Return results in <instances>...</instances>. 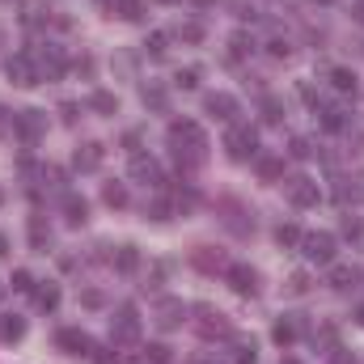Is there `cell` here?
I'll use <instances>...</instances> for the list:
<instances>
[{
  "label": "cell",
  "mask_w": 364,
  "mask_h": 364,
  "mask_svg": "<svg viewBox=\"0 0 364 364\" xmlns=\"http://www.w3.org/2000/svg\"><path fill=\"white\" fill-rule=\"evenodd\" d=\"M301 237H305V233H301L296 225H279V229H275V242H279L284 250H296V246H301Z\"/></svg>",
  "instance_id": "obj_34"
},
{
  "label": "cell",
  "mask_w": 364,
  "mask_h": 364,
  "mask_svg": "<svg viewBox=\"0 0 364 364\" xmlns=\"http://www.w3.org/2000/svg\"><path fill=\"white\" fill-rule=\"evenodd\" d=\"M237 364H259V356H255V343H237Z\"/></svg>",
  "instance_id": "obj_47"
},
{
  "label": "cell",
  "mask_w": 364,
  "mask_h": 364,
  "mask_svg": "<svg viewBox=\"0 0 364 364\" xmlns=\"http://www.w3.org/2000/svg\"><path fill=\"white\" fill-rule=\"evenodd\" d=\"M170 149H174L178 166H199L208 157V132L195 119H174L170 123Z\"/></svg>",
  "instance_id": "obj_1"
},
{
  "label": "cell",
  "mask_w": 364,
  "mask_h": 364,
  "mask_svg": "<svg viewBox=\"0 0 364 364\" xmlns=\"http://www.w3.org/2000/svg\"><path fill=\"white\" fill-rule=\"evenodd\" d=\"M144 55H153V60H166V55H170V34L153 30V34L144 38Z\"/></svg>",
  "instance_id": "obj_28"
},
{
  "label": "cell",
  "mask_w": 364,
  "mask_h": 364,
  "mask_svg": "<svg viewBox=\"0 0 364 364\" xmlns=\"http://www.w3.org/2000/svg\"><path fill=\"white\" fill-rule=\"evenodd\" d=\"M225 284L237 292V296H255L259 292V272L250 263H229L225 267Z\"/></svg>",
  "instance_id": "obj_8"
},
{
  "label": "cell",
  "mask_w": 364,
  "mask_h": 364,
  "mask_svg": "<svg viewBox=\"0 0 364 364\" xmlns=\"http://www.w3.org/2000/svg\"><path fill=\"white\" fill-rule=\"evenodd\" d=\"M0 199H4V195H0Z\"/></svg>",
  "instance_id": "obj_59"
},
{
  "label": "cell",
  "mask_w": 364,
  "mask_h": 364,
  "mask_svg": "<svg viewBox=\"0 0 364 364\" xmlns=\"http://www.w3.org/2000/svg\"><path fill=\"white\" fill-rule=\"evenodd\" d=\"M30 242H34V250H38V255H47V246H51V229H47L38 216L30 220Z\"/></svg>",
  "instance_id": "obj_32"
},
{
  "label": "cell",
  "mask_w": 364,
  "mask_h": 364,
  "mask_svg": "<svg viewBox=\"0 0 364 364\" xmlns=\"http://www.w3.org/2000/svg\"><path fill=\"white\" fill-rule=\"evenodd\" d=\"M9 284H13V292H34V275L30 272H13Z\"/></svg>",
  "instance_id": "obj_42"
},
{
  "label": "cell",
  "mask_w": 364,
  "mask_h": 364,
  "mask_svg": "<svg viewBox=\"0 0 364 364\" xmlns=\"http://www.w3.org/2000/svg\"><path fill=\"white\" fill-rule=\"evenodd\" d=\"M21 21H26V26H43V21H47V13H43L38 4H26V13H21Z\"/></svg>",
  "instance_id": "obj_44"
},
{
  "label": "cell",
  "mask_w": 364,
  "mask_h": 364,
  "mask_svg": "<svg viewBox=\"0 0 364 364\" xmlns=\"http://www.w3.org/2000/svg\"><path fill=\"white\" fill-rule=\"evenodd\" d=\"M149 216H153V220H170V216H174V199H166V195L153 199V203H149Z\"/></svg>",
  "instance_id": "obj_38"
},
{
  "label": "cell",
  "mask_w": 364,
  "mask_h": 364,
  "mask_svg": "<svg viewBox=\"0 0 364 364\" xmlns=\"http://www.w3.org/2000/svg\"><path fill=\"white\" fill-rule=\"evenodd\" d=\"M331 85L339 93H352L356 97V73L352 68H331Z\"/></svg>",
  "instance_id": "obj_31"
},
{
  "label": "cell",
  "mask_w": 364,
  "mask_h": 364,
  "mask_svg": "<svg viewBox=\"0 0 364 364\" xmlns=\"http://www.w3.org/2000/svg\"><path fill=\"white\" fill-rule=\"evenodd\" d=\"M335 199H339L343 208H360V203H364V170H356V174H343V178H339V186H335Z\"/></svg>",
  "instance_id": "obj_12"
},
{
  "label": "cell",
  "mask_w": 364,
  "mask_h": 364,
  "mask_svg": "<svg viewBox=\"0 0 364 364\" xmlns=\"http://www.w3.org/2000/svg\"><path fill=\"white\" fill-rule=\"evenodd\" d=\"M81 301H85L90 309H102V305H106V296H102L97 288H90V292H81Z\"/></svg>",
  "instance_id": "obj_48"
},
{
  "label": "cell",
  "mask_w": 364,
  "mask_h": 364,
  "mask_svg": "<svg viewBox=\"0 0 364 364\" xmlns=\"http://www.w3.org/2000/svg\"><path fill=\"white\" fill-rule=\"evenodd\" d=\"M178 38H182V43H203V26H199V21H182Z\"/></svg>",
  "instance_id": "obj_39"
},
{
  "label": "cell",
  "mask_w": 364,
  "mask_h": 364,
  "mask_svg": "<svg viewBox=\"0 0 364 364\" xmlns=\"http://www.w3.org/2000/svg\"><path fill=\"white\" fill-rule=\"evenodd\" d=\"M144 356H149L153 364H174V356H170V348H166V343H149V348H144Z\"/></svg>",
  "instance_id": "obj_40"
},
{
  "label": "cell",
  "mask_w": 364,
  "mask_h": 364,
  "mask_svg": "<svg viewBox=\"0 0 364 364\" xmlns=\"http://www.w3.org/2000/svg\"><path fill=\"white\" fill-rule=\"evenodd\" d=\"M64 212H68V225H85L90 220V203L81 195H64Z\"/></svg>",
  "instance_id": "obj_24"
},
{
  "label": "cell",
  "mask_w": 364,
  "mask_h": 364,
  "mask_svg": "<svg viewBox=\"0 0 364 364\" xmlns=\"http://www.w3.org/2000/svg\"><path fill=\"white\" fill-rule=\"evenodd\" d=\"M272 339L279 343V348H292V343L301 339V322H296V318H279V322L272 326Z\"/></svg>",
  "instance_id": "obj_18"
},
{
  "label": "cell",
  "mask_w": 364,
  "mask_h": 364,
  "mask_svg": "<svg viewBox=\"0 0 364 364\" xmlns=\"http://www.w3.org/2000/svg\"><path fill=\"white\" fill-rule=\"evenodd\" d=\"M292 157H296V161H305V157H314V144H309L305 136H296V140H292Z\"/></svg>",
  "instance_id": "obj_45"
},
{
  "label": "cell",
  "mask_w": 364,
  "mask_h": 364,
  "mask_svg": "<svg viewBox=\"0 0 364 364\" xmlns=\"http://www.w3.org/2000/svg\"><path fill=\"white\" fill-rule=\"evenodd\" d=\"M0 259H9V237L0 233Z\"/></svg>",
  "instance_id": "obj_52"
},
{
  "label": "cell",
  "mask_w": 364,
  "mask_h": 364,
  "mask_svg": "<svg viewBox=\"0 0 364 364\" xmlns=\"http://www.w3.org/2000/svg\"><path fill=\"white\" fill-rule=\"evenodd\" d=\"M153 322H157L161 331H178L182 322H186V305H182L178 296H161L157 309H153Z\"/></svg>",
  "instance_id": "obj_11"
},
{
  "label": "cell",
  "mask_w": 364,
  "mask_h": 364,
  "mask_svg": "<svg viewBox=\"0 0 364 364\" xmlns=\"http://www.w3.org/2000/svg\"><path fill=\"white\" fill-rule=\"evenodd\" d=\"M26 339V318L21 314H0V343H21Z\"/></svg>",
  "instance_id": "obj_17"
},
{
  "label": "cell",
  "mask_w": 364,
  "mask_h": 364,
  "mask_svg": "<svg viewBox=\"0 0 364 364\" xmlns=\"http://www.w3.org/2000/svg\"><path fill=\"white\" fill-rule=\"evenodd\" d=\"M110 339L114 343H136L140 339V314L136 305H119L114 318H110Z\"/></svg>",
  "instance_id": "obj_7"
},
{
  "label": "cell",
  "mask_w": 364,
  "mask_h": 364,
  "mask_svg": "<svg viewBox=\"0 0 364 364\" xmlns=\"http://www.w3.org/2000/svg\"><path fill=\"white\" fill-rule=\"evenodd\" d=\"M301 97H305V102H314V106H318V93H314V85H309V81H301Z\"/></svg>",
  "instance_id": "obj_51"
},
{
  "label": "cell",
  "mask_w": 364,
  "mask_h": 364,
  "mask_svg": "<svg viewBox=\"0 0 364 364\" xmlns=\"http://www.w3.org/2000/svg\"><path fill=\"white\" fill-rule=\"evenodd\" d=\"M263 123H284V102L275 97V93H263Z\"/></svg>",
  "instance_id": "obj_33"
},
{
  "label": "cell",
  "mask_w": 364,
  "mask_h": 364,
  "mask_svg": "<svg viewBox=\"0 0 364 364\" xmlns=\"http://www.w3.org/2000/svg\"><path fill=\"white\" fill-rule=\"evenodd\" d=\"M225 153H229V161H255V157H259V136H255V127L233 123V127L225 132Z\"/></svg>",
  "instance_id": "obj_3"
},
{
  "label": "cell",
  "mask_w": 364,
  "mask_h": 364,
  "mask_svg": "<svg viewBox=\"0 0 364 364\" xmlns=\"http://www.w3.org/2000/svg\"><path fill=\"white\" fill-rule=\"evenodd\" d=\"M284 364H301V360H284Z\"/></svg>",
  "instance_id": "obj_58"
},
{
  "label": "cell",
  "mask_w": 364,
  "mask_h": 364,
  "mask_svg": "<svg viewBox=\"0 0 364 364\" xmlns=\"http://www.w3.org/2000/svg\"><path fill=\"white\" fill-rule=\"evenodd\" d=\"M60 114H64V123H77V106H73V102H64Z\"/></svg>",
  "instance_id": "obj_49"
},
{
  "label": "cell",
  "mask_w": 364,
  "mask_h": 364,
  "mask_svg": "<svg viewBox=\"0 0 364 364\" xmlns=\"http://www.w3.org/2000/svg\"><path fill=\"white\" fill-rule=\"evenodd\" d=\"M110 13L123 21H140L144 17V0H110Z\"/></svg>",
  "instance_id": "obj_26"
},
{
  "label": "cell",
  "mask_w": 364,
  "mask_h": 364,
  "mask_svg": "<svg viewBox=\"0 0 364 364\" xmlns=\"http://www.w3.org/2000/svg\"><path fill=\"white\" fill-rule=\"evenodd\" d=\"M203 110H208L212 119H220V123H233V119H237V97H233V93H208V97H203Z\"/></svg>",
  "instance_id": "obj_14"
},
{
  "label": "cell",
  "mask_w": 364,
  "mask_h": 364,
  "mask_svg": "<svg viewBox=\"0 0 364 364\" xmlns=\"http://www.w3.org/2000/svg\"><path fill=\"white\" fill-rule=\"evenodd\" d=\"M199 364H225V360H216V356H203V360H199Z\"/></svg>",
  "instance_id": "obj_53"
},
{
  "label": "cell",
  "mask_w": 364,
  "mask_h": 364,
  "mask_svg": "<svg viewBox=\"0 0 364 364\" xmlns=\"http://www.w3.org/2000/svg\"><path fill=\"white\" fill-rule=\"evenodd\" d=\"M284 292H288V296H305V292H309V275L292 272V275H288V284H284Z\"/></svg>",
  "instance_id": "obj_37"
},
{
  "label": "cell",
  "mask_w": 364,
  "mask_h": 364,
  "mask_svg": "<svg viewBox=\"0 0 364 364\" xmlns=\"http://www.w3.org/2000/svg\"><path fill=\"white\" fill-rule=\"evenodd\" d=\"M326 284H331L335 292L352 288V284H356V267H348V263H331V267H326Z\"/></svg>",
  "instance_id": "obj_21"
},
{
  "label": "cell",
  "mask_w": 364,
  "mask_h": 364,
  "mask_svg": "<svg viewBox=\"0 0 364 364\" xmlns=\"http://www.w3.org/2000/svg\"><path fill=\"white\" fill-rule=\"evenodd\" d=\"M343 233H348L352 242H364V220H356V216H348V220H343Z\"/></svg>",
  "instance_id": "obj_43"
},
{
  "label": "cell",
  "mask_w": 364,
  "mask_h": 364,
  "mask_svg": "<svg viewBox=\"0 0 364 364\" xmlns=\"http://www.w3.org/2000/svg\"><path fill=\"white\" fill-rule=\"evenodd\" d=\"M132 178L144 182V186H161V166L144 153H132Z\"/></svg>",
  "instance_id": "obj_16"
},
{
  "label": "cell",
  "mask_w": 364,
  "mask_h": 364,
  "mask_svg": "<svg viewBox=\"0 0 364 364\" xmlns=\"http://www.w3.org/2000/svg\"><path fill=\"white\" fill-rule=\"evenodd\" d=\"M255 170L263 182H284V157H255Z\"/></svg>",
  "instance_id": "obj_23"
},
{
  "label": "cell",
  "mask_w": 364,
  "mask_h": 364,
  "mask_svg": "<svg viewBox=\"0 0 364 364\" xmlns=\"http://www.w3.org/2000/svg\"><path fill=\"white\" fill-rule=\"evenodd\" d=\"M30 55H34V64H38V77H43V81H60V77H64V68H68L64 51H60V47H51V43H47V51H30Z\"/></svg>",
  "instance_id": "obj_10"
},
{
  "label": "cell",
  "mask_w": 364,
  "mask_h": 364,
  "mask_svg": "<svg viewBox=\"0 0 364 364\" xmlns=\"http://www.w3.org/2000/svg\"><path fill=\"white\" fill-rule=\"evenodd\" d=\"M356 322H360V326H364V305H360V309H356Z\"/></svg>",
  "instance_id": "obj_54"
},
{
  "label": "cell",
  "mask_w": 364,
  "mask_h": 364,
  "mask_svg": "<svg viewBox=\"0 0 364 364\" xmlns=\"http://www.w3.org/2000/svg\"><path fill=\"white\" fill-rule=\"evenodd\" d=\"M199 77H203V73H199V68L191 64V68H178V73H174V85L191 93V90H199Z\"/></svg>",
  "instance_id": "obj_36"
},
{
  "label": "cell",
  "mask_w": 364,
  "mask_h": 364,
  "mask_svg": "<svg viewBox=\"0 0 364 364\" xmlns=\"http://www.w3.org/2000/svg\"><path fill=\"white\" fill-rule=\"evenodd\" d=\"M0 301H4V284H0Z\"/></svg>",
  "instance_id": "obj_57"
},
{
  "label": "cell",
  "mask_w": 364,
  "mask_h": 364,
  "mask_svg": "<svg viewBox=\"0 0 364 364\" xmlns=\"http://www.w3.org/2000/svg\"><path fill=\"white\" fill-rule=\"evenodd\" d=\"M331 364H356V356H348L343 348H335V356H331Z\"/></svg>",
  "instance_id": "obj_50"
},
{
  "label": "cell",
  "mask_w": 364,
  "mask_h": 364,
  "mask_svg": "<svg viewBox=\"0 0 364 364\" xmlns=\"http://www.w3.org/2000/svg\"><path fill=\"white\" fill-rule=\"evenodd\" d=\"M284 195H288L292 208H318V203H322V186L309 178V174H292V178H284Z\"/></svg>",
  "instance_id": "obj_4"
},
{
  "label": "cell",
  "mask_w": 364,
  "mask_h": 364,
  "mask_svg": "<svg viewBox=\"0 0 364 364\" xmlns=\"http://www.w3.org/2000/svg\"><path fill=\"white\" fill-rule=\"evenodd\" d=\"M318 114H322V127H326V132H343V127H348V110H343L339 102L318 106Z\"/></svg>",
  "instance_id": "obj_22"
},
{
  "label": "cell",
  "mask_w": 364,
  "mask_h": 364,
  "mask_svg": "<svg viewBox=\"0 0 364 364\" xmlns=\"http://www.w3.org/2000/svg\"><path fill=\"white\" fill-rule=\"evenodd\" d=\"M195 314H199V331H203V339H212V335H233V326L225 322V314H220V309H212V305H199Z\"/></svg>",
  "instance_id": "obj_15"
},
{
  "label": "cell",
  "mask_w": 364,
  "mask_h": 364,
  "mask_svg": "<svg viewBox=\"0 0 364 364\" xmlns=\"http://www.w3.org/2000/svg\"><path fill=\"white\" fill-rule=\"evenodd\" d=\"M314 4H331V0H314Z\"/></svg>",
  "instance_id": "obj_56"
},
{
  "label": "cell",
  "mask_w": 364,
  "mask_h": 364,
  "mask_svg": "<svg viewBox=\"0 0 364 364\" xmlns=\"http://www.w3.org/2000/svg\"><path fill=\"white\" fill-rule=\"evenodd\" d=\"M250 47H255V43H250L246 34H233V38H229V64L246 60V55H250Z\"/></svg>",
  "instance_id": "obj_35"
},
{
  "label": "cell",
  "mask_w": 364,
  "mask_h": 364,
  "mask_svg": "<svg viewBox=\"0 0 364 364\" xmlns=\"http://www.w3.org/2000/svg\"><path fill=\"white\" fill-rule=\"evenodd\" d=\"M13 136H17L21 144H38V140L47 136V114H43V110H17V114H13Z\"/></svg>",
  "instance_id": "obj_6"
},
{
  "label": "cell",
  "mask_w": 364,
  "mask_h": 364,
  "mask_svg": "<svg viewBox=\"0 0 364 364\" xmlns=\"http://www.w3.org/2000/svg\"><path fill=\"white\" fill-rule=\"evenodd\" d=\"M136 267H140V250H136V246H119V255H114V272L132 275Z\"/></svg>",
  "instance_id": "obj_27"
},
{
  "label": "cell",
  "mask_w": 364,
  "mask_h": 364,
  "mask_svg": "<svg viewBox=\"0 0 364 364\" xmlns=\"http://www.w3.org/2000/svg\"><path fill=\"white\" fill-rule=\"evenodd\" d=\"M102 161H106V149H102L97 140H85V144L73 153V166H77L81 174H97V170H102Z\"/></svg>",
  "instance_id": "obj_13"
},
{
  "label": "cell",
  "mask_w": 364,
  "mask_h": 364,
  "mask_svg": "<svg viewBox=\"0 0 364 364\" xmlns=\"http://www.w3.org/2000/svg\"><path fill=\"white\" fill-rule=\"evenodd\" d=\"M90 110H97V114H119V97L106 90H93L90 93Z\"/></svg>",
  "instance_id": "obj_29"
},
{
  "label": "cell",
  "mask_w": 364,
  "mask_h": 364,
  "mask_svg": "<svg viewBox=\"0 0 364 364\" xmlns=\"http://www.w3.org/2000/svg\"><path fill=\"white\" fill-rule=\"evenodd\" d=\"M191 263H195V267H199V272H225V267H229V263H225V255H220V250H216V255H212V246H199V250H195V255H191Z\"/></svg>",
  "instance_id": "obj_19"
},
{
  "label": "cell",
  "mask_w": 364,
  "mask_h": 364,
  "mask_svg": "<svg viewBox=\"0 0 364 364\" xmlns=\"http://www.w3.org/2000/svg\"><path fill=\"white\" fill-rule=\"evenodd\" d=\"M102 203L106 208H127V186L123 182H106L102 186Z\"/></svg>",
  "instance_id": "obj_30"
},
{
  "label": "cell",
  "mask_w": 364,
  "mask_h": 364,
  "mask_svg": "<svg viewBox=\"0 0 364 364\" xmlns=\"http://www.w3.org/2000/svg\"><path fill=\"white\" fill-rule=\"evenodd\" d=\"M93 364H119V356H114V352H110V348H97V343H93Z\"/></svg>",
  "instance_id": "obj_46"
},
{
  "label": "cell",
  "mask_w": 364,
  "mask_h": 364,
  "mask_svg": "<svg viewBox=\"0 0 364 364\" xmlns=\"http://www.w3.org/2000/svg\"><path fill=\"white\" fill-rule=\"evenodd\" d=\"M301 255H305L309 263H318V267H331V263H335V255H339V237H335V233H326V229L305 233V237H301Z\"/></svg>",
  "instance_id": "obj_2"
},
{
  "label": "cell",
  "mask_w": 364,
  "mask_h": 364,
  "mask_svg": "<svg viewBox=\"0 0 364 364\" xmlns=\"http://www.w3.org/2000/svg\"><path fill=\"white\" fill-rule=\"evenodd\" d=\"M55 348H60L64 356H90L93 339H90V331H81V326H64V331L55 335Z\"/></svg>",
  "instance_id": "obj_9"
},
{
  "label": "cell",
  "mask_w": 364,
  "mask_h": 364,
  "mask_svg": "<svg viewBox=\"0 0 364 364\" xmlns=\"http://www.w3.org/2000/svg\"><path fill=\"white\" fill-rule=\"evenodd\" d=\"M4 73H9V81H13L17 90H30V85H38V81H43V77H38V64H34V55H30V51L9 55V60H4Z\"/></svg>",
  "instance_id": "obj_5"
},
{
  "label": "cell",
  "mask_w": 364,
  "mask_h": 364,
  "mask_svg": "<svg viewBox=\"0 0 364 364\" xmlns=\"http://www.w3.org/2000/svg\"><path fill=\"white\" fill-rule=\"evenodd\" d=\"M157 4H178V0H157Z\"/></svg>",
  "instance_id": "obj_55"
},
{
  "label": "cell",
  "mask_w": 364,
  "mask_h": 364,
  "mask_svg": "<svg viewBox=\"0 0 364 364\" xmlns=\"http://www.w3.org/2000/svg\"><path fill=\"white\" fill-rule=\"evenodd\" d=\"M140 97H144V106H153L157 114H166V110H170V93H166V85H157V81L140 85Z\"/></svg>",
  "instance_id": "obj_20"
},
{
  "label": "cell",
  "mask_w": 364,
  "mask_h": 364,
  "mask_svg": "<svg viewBox=\"0 0 364 364\" xmlns=\"http://www.w3.org/2000/svg\"><path fill=\"white\" fill-rule=\"evenodd\" d=\"M267 55H272V60H288V55H292V43H288V38H272V43H267Z\"/></svg>",
  "instance_id": "obj_41"
},
{
  "label": "cell",
  "mask_w": 364,
  "mask_h": 364,
  "mask_svg": "<svg viewBox=\"0 0 364 364\" xmlns=\"http://www.w3.org/2000/svg\"><path fill=\"white\" fill-rule=\"evenodd\" d=\"M34 305L51 314V309L60 305V284H51V279H47V284H38V288H34Z\"/></svg>",
  "instance_id": "obj_25"
}]
</instances>
